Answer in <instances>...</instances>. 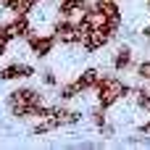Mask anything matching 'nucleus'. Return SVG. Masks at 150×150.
I'll use <instances>...</instances> for the list:
<instances>
[{"mask_svg":"<svg viewBox=\"0 0 150 150\" xmlns=\"http://www.w3.org/2000/svg\"><path fill=\"white\" fill-rule=\"evenodd\" d=\"M145 5H148V11H150V0H145Z\"/></svg>","mask_w":150,"mask_h":150,"instance_id":"f3484780","label":"nucleus"},{"mask_svg":"<svg viewBox=\"0 0 150 150\" xmlns=\"http://www.w3.org/2000/svg\"><path fill=\"white\" fill-rule=\"evenodd\" d=\"M90 5H92L90 0H58V16H66V18L79 21Z\"/></svg>","mask_w":150,"mask_h":150,"instance_id":"0eeeda50","label":"nucleus"},{"mask_svg":"<svg viewBox=\"0 0 150 150\" xmlns=\"http://www.w3.org/2000/svg\"><path fill=\"white\" fill-rule=\"evenodd\" d=\"M79 95H82V90H79L76 82H69V84H61L58 87V100H74Z\"/></svg>","mask_w":150,"mask_h":150,"instance_id":"9b49d317","label":"nucleus"},{"mask_svg":"<svg viewBox=\"0 0 150 150\" xmlns=\"http://www.w3.org/2000/svg\"><path fill=\"white\" fill-rule=\"evenodd\" d=\"M5 103H8L11 116H16V119H47L55 111V105H45L42 92L32 90V87H18V90L8 92Z\"/></svg>","mask_w":150,"mask_h":150,"instance_id":"f257e3e1","label":"nucleus"},{"mask_svg":"<svg viewBox=\"0 0 150 150\" xmlns=\"http://www.w3.org/2000/svg\"><path fill=\"white\" fill-rule=\"evenodd\" d=\"M105 111H108V108H103L100 103L90 111V116H92V124H95V127H103V124H105Z\"/></svg>","mask_w":150,"mask_h":150,"instance_id":"ddd939ff","label":"nucleus"},{"mask_svg":"<svg viewBox=\"0 0 150 150\" xmlns=\"http://www.w3.org/2000/svg\"><path fill=\"white\" fill-rule=\"evenodd\" d=\"M100 79H103V74H100V69H84L74 82L79 84V90L82 92H87V90H95L98 84H100Z\"/></svg>","mask_w":150,"mask_h":150,"instance_id":"1a4fd4ad","label":"nucleus"},{"mask_svg":"<svg viewBox=\"0 0 150 150\" xmlns=\"http://www.w3.org/2000/svg\"><path fill=\"white\" fill-rule=\"evenodd\" d=\"M55 42H58L55 34H42V32H32V34L26 37V45H29V50H32L34 58H47V55L53 53Z\"/></svg>","mask_w":150,"mask_h":150,"instance_id":"7ed1b4c3","label":"nucleus"},{"mask_svg":"<svg viewBox=\"0 0 150 150\" xmlns=\"http://www.w3.org/2000/svg\"><path fill=\"white\" fill-rule=\"evenodd\" d=\"M113 69H116V71L132 69V47H129V45H121V47L116 50V55H113Z\"/></svg>","mask_w":150,"mask_h":150,"instance_id":"9d476101","label":"nucleus"},{"mask_svg":"<svg viewBox=\"0 0 150 150\" xmlns=\"http://www.w3.org/2000/svg\"><path fill=\"white\" fill-rule=\"evenodd\" d=\"M134 105L140 108V111H145V113H150V90H134Z\"/></svg>","mask_w":150,"mask_h":150,"instance_id":"f8f14e48","label":"nucleus"},{"mask_svg":"<svg viewBox=\"0 0 150 150\" xmlns=\"http://www.w3.org/2000/svg\"><path fill=\"white\" fill-rule=\"evenodd\" d=\"M134 74H137V79H140V82H150V61L137 63V66H134Z\"/></svg>","mask_w":150,"mask_h":150,"instance_id":"4468645a","label":"nucleus"},{"mask_svg":"<svg viewBox=\"0 0 150 150\" xmlns=\"http://www.w3.org/2000/svg\"><path fill=\"white\" fill-rule=\"evenodd\" d=\"M37 3H40V0H3L0 5H3V11H8L11 16H29Z\"/></svg>","mask_w":150,"mask_h":150,"instance_id":"6e6552de","label":"nucleus"},{"mask_svg":"<svg viewBox=\"0 0 150 150\" xmlns=\"http://www.w3.org/2000/svg\"><path fill=\"white\" fill-rule=\"evenodd\" d=\"M140 134H150V121H145V124L140 127Z\"/></svg>","mask_w":150,"mask_h":150,"instance_id":"dca6fc26","label":"nucleus"},{"mask_svg":"<svg viewBox=\"0 0 150 150\" xmlns=\"http://www.w3.org/2000/svg\"><path fill=\"white\" fill-rule=\"evenodd\" d=\"M132 92V87L121 79V76H113V74H108V76H103L100 79V84L95 87V95H98V103L103 105V108H111V105H116L121 98H127Z\"/></svg>","mask_w":150,"mask_h":150,"instance_id":"f03ea898","label":"nucleus"},{"mask_svg":"<svg viewBox=\"0 0 150 150\" xmlns=\"http://www.w3.org/2000/svg\"><path fill=\"white\" fill-rule=\"evenodd\" d=\"M40 79H42L45 84H50V87H55V84H58V79H55V71H53V69H45V71L40 74Z\"/></svg>","mask_w":150,"mask_h":150,"instance_id":"2eb2a0df","label":"nucleus"},{"mask_svg":"<svg viewBox=\"0 0 150 150\" xmlns=\"http://www.w3.org/2000/svg\"><path fill=\"white\" fill-rule=\"evenodd\" d=\"M111 40H113L111 32H105V29H90V32L82 37V50H84V55H87V53H95V50L105 47Z\"/></svg>","mask_w":150,"mask_h":150,"instance_id":"20e7f679","label":"nucleus"},{"mask_svg":"<svg viewBox=\"0 0 150 150\" xmlns=\"http://www.w3.org/2000/svg\"><path fill=\"white\" fill-rule=\"evenodd\" d=\"M37 74V69L34 66H29V63H8L5 69H0V82H13V79H32Z\"/></svg>","mask_w":150,"mask_h":150,"instance_id":"39448f33","label":"nucleus"},{"mask_svg":"<svg viewBox=\"0 0 150 150\" xmlns=\"http://www.w3.org/2000/svg\"><path fill=\"white\" fill-rule=\"evenodd\" d=\"M5 32H8V37L11 40H26L32 32H34V26H32V21H29V16H13L8 24H5Z\"/></svg>","mask_w":150,"mask_h":150,"instance_id":"423d86ee","label":"nucleus"},{"mask_svg":"<svg viewBox=\"0 0 150 150\" xmlns=\"http://www.w3.org/2000/svg\"><path fill=\"white\" fill-rule=\"evenodd\" d=\"M0 3H3V0H0Z\"/></svg>","mask_w":150,"mask_h":150,"instance_id":"a211bd4d","label":"nucleus"}]
</instances>
